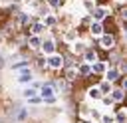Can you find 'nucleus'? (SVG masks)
<instances>
[{
	"mask_svg": "<svg viewBox=\"0 0 127 123\" xmlns=\"http://www.w3.org/2000/svg\"><path fill=\"white\" fill-rule=\"evenodd\" d=\"M79 71H81V73H87V71H89V67H87V65H81V69H79Z\"/></svg>",
	"mask_w": 127,
	"mask_h": 123,
	"instance_id": "6e6552de",
	"label": "nucleus"
},
{
	"mask_svg": "<svg viewBox=\"0 0 127 123\" xmlns=\"http://www.w3.org/2000/svg\"><path fill=\"white\" fill-rule=\"evenodd\" d=\"M117 121H125V113H119L117 115Z\"/></svg>",
	"mask_w": 127,
	"mask_h": 123,
	"instance_id": "1a4fd4ad",
	"label": "nucleus"
},
{
	"mask_svg": "<svg viewBox=\"0 0 127 123\" xmlns=\"http://www.w3.org/2000/svg\"><path fill=\"white\" fill-rule=\"evenodd\" d=\"M44 48H46L48 52H52V48H54V46H52V42H48V44H44Z\"/></svg>",
	"mask_w": 127,
	"mask_h": 123,
	"instance_id": "39448f33",
	"label": "nucleus"
},
{
	"mask_svg": "<svg viewBox=\"0 0 127 123\" xmlns=\"http://www.w3.org/2000/svg\"><path fill=\"white\" fill-rule=\"evenodd\" d=\"M93 32H95V34H99V32H101V26H99V24H95V26H93Z\"/></svg>",
	"mask_w": 127,
	"mask_h": 123,
	"instance_id": "20e7f679",
	"label": "nucleus"
},
{
	"mask_svg": "<svg viewBox=\"0 0 127 123\" xmlns=\"http://www.w3.org/2000/svg\"><path fill=\"white\" fill-rule=\"evenodd\" d=\"M113 97H115V99H121V97H123V93H121V91H115V93H113Z\"/></svg>",
	"mask_w": 127,
	"mask_h": 123,
	"instance_id": "423d86ee",
	"label": "nucleus"
},
{
	"mask_svg": "<svg viewBox=\"0 0 127 123\" xmlns=\"http://www.w3.org/2000/svg\"><path fill=\"white\" fill-rule=\"evenodd\" d=\"M95 71H103V63H97L95 65Z\"/></svg>",
	"mask_w": 127,
	"mask_h": 123,
	"instance_id": "0eeeda50",
	"label": "nucleus"
},
{
	"mask_svg": "<svg viewBox=\"0 0 127 123\" xmlns=\"http://www.w3.org/2000/svg\"><path fill=\"white\" fill-rule=\"evenodd\" d=\"M115 77H117V71H109L107 73V79H115Z\"/></svg>",
	"mask_w": 127,
	"mask_h": 123,
	"instance_id": "7ed1b4c3",
	"label": "nucleus"
},
{
	"mask_svg": "<svg viewBox=\"0 0 127 123\" xmlns=\"http://www.w3.org/2000/svg\"><path fill=\"white\" fill-rule=\"evenodd\" d=\"M50 63H52V65H60V63H62V60H60V58H52V60H50Z\"/></svg>",
	"mask_w": 127,
	"mask_h": 123,
	"instance_id": "f03ea898",
	"label": "nucleus"
},
{
	"mask_svg": "<svg viewBox=\"0 0 127 123\" xmlns=\"http://www.w3.org/2000/svg\"><path fill=\"white\" fill-rule=\"evenodd\" d=\"M101 44H103V46H105V48H109V46H111V44H113V40H111V38H109V36H105V38H103V40H101Z\"/></svg>",
	"mask_w": 127,
	"mask_h": 123,
	"instance_id": "f257e3e1",
	"label": "nucleus"
}]
</instances>
